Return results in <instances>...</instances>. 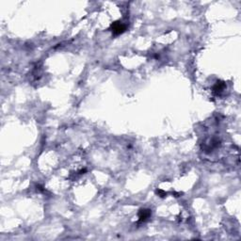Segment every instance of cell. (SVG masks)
I'll list each match as a JSON object with an SVG mask.
<instances>
[{"label": "cell", "mask_w": 241, "mask_h": 241, "mask_svg": "<svg viewBox=\"0 0 241 241\" xmlns=\"http://www.w3.org/2000/svg\"><path fill=\"white\" fill-rule=\"evenodd\" d=\"M111 30L114 35H120L126 30V26L122 24V22H115L111 25Z\"/></svg>", "instance_id": "obj_1"}, {"label": "cell", "mask_w": 241, "mask_h": 241, "mask_svg": "<svg viewBox=\"0 0 241 241\" xmlns=\"http://www.w3.org/2000/svg\"><path fill=\"white\" fill-rule=\"evenodd\" d=\"M151 216V210L150 209H141L138 212V221L143 222L145 221H147Z\"/></svg>", "instance_id": "obj_2"}, {"label": "cell", "mask_w": 241, "mask_h": 241, "mask_svg": "<svg viewBox=\"0 0 241 241\" xmlns=\"http://www.w3.org/2000/svg\"><path fill=\"white\" fill-rule=\"evenodd\" d=\"M224 87H225V85L223 84V82H217V84L214 86V92L215 93H220L223 89H224Z\"/></svg>", "instance_id": "obj_3"}, {"label": "cell", "mask_w": 241, "mask_h": 241, "mask_svg": "<svg viewBox=\"0 0 241 241\" xmlns=\"http://www.w3.org/2000/svg\"><path fill=\"white\" fill-rule=\"evenodd\" d=\"M157 192V194H158V196H160V197H165L167 194L163 191V190H161V189H158V190L156 191Z\"/></svg>", "instance_id": "obj_4"}]
</instances>
